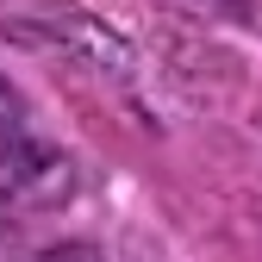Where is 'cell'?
<instances>
[{"label": "cell", "instance_id": "obj_5", "mask_svg": "<svg viewBox=\"0 0 262 262\" xmlns=\"http://www.w3.org/2000/svg\"><path fill=\"white\" fill-rule=\"evenodd\" d=\"M193 7H212V13H231V19H250V0H193Z\"/></svg>", "mask_w": 262, "mask_h": 262}, {"label": "cell", "instance_id": "obj_4", "mask_svg": "<svg viewBox=\"0 0 262 262\" xmlns=\"http://www.w3.org/2000/svg\"><path fill=\"white\" fill-rule=\"evenodd\" d=\"M19 119H25V94L0 75V131H19Z\"/></svg>", "mask_w": 262, "mask_h": 262}, {"label": "cell", "instance_id": "obj_3", "mask_svg": "<svg viewBox=\"0 0 262 262\" xmlns=\"http://www.w3.org/2000/svg\"><path fill=\"white\" fill-rule=\"evenodd\" d=\"M31 262H106L100 244H88V237H62V244H44Z\"/></svg>", "mask_w": 262, "mask_h": 262}, {"label": "cell", "instance_id": "obj_2", "mask_svg": "<svg viewBox=\"0 0 262 262\" xmlns=\"http://www.w3.org/2000/svg\"><path fill=\"white\" fill-rule=\"evenodd\" d=\"M0 38L19 44V50H56L62 44L56 25H44V19H0Z\"/></svg>", "mask_w": 262, "mask_h": 262}, {"label": "cell", "instance_id": "obj_1", "mask_svg": "<svg viewBox=\"0 0 262 262\" xmlns=\"http://www.w3.org/2000/svg\"><path fill=\"white\" fill-rule=\"evenodd\" d=\"M56 38H69L88 62H100L106 75H131V44L119 38V31H106L100 19H88V13H56Z\"/></svg>", "mask_w": 262, "mask_h": 262}]
</instances>
